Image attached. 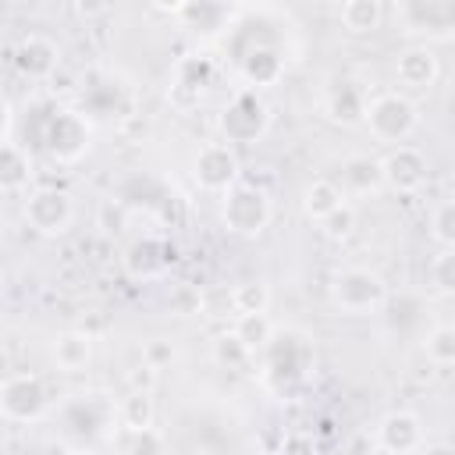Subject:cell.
<instances>
[{
	"label": "cell",
	"mask_w": 455,
	"mask_h": 455,
	"mask_svg": "<svg viewBox=\"0 0 455 455\" xmlns=\"http://www.w3.org/2000/svg\"><path fill=\"white\" fill-rule=\"evenodd\" d=\"M377 451H391V455H405V451H419L427 448V430L423 419L409 409H395L377 423V437H373Z\"/></svg>",
	"instance_id": "obj_8"
},
{
	"label": "cell",
	"mask_w": 455,
	"mask_h": 455,
	"mask_svg": "<svg viewBox=\"0 0 455 455\" xmlns=\"http://www.w3.org/2000/svg\"><path fill=\"white\" fill-rule=\"evenodd\" d=\"M32 178V160L25 146L0 142V192H21Z\"/></svg>",
	"instance_id": "obj_13"
},
{
	"label": "cell",
	"mask_w": 455,
	"mask_h": 455,
	"mask_svg": "<svg viewBox=\"0 0 455 455\" xmlns=\"http://www.w3.org/2000/svg\"><path fill=\"white\" fill-rule=\"evenodd\" d=\"M235 313H267L270 309V288L263 281H242L231 288Z\"/></svg>",
	"instance_id": "obj_22"
},
{
	"label": "cell",
	"mask_w": 455,
	"mask_h": 455,
	"mask_svg": "<svg viewBox=\"0 0 455 455\" xmlns=\"http://www.w3.org/2000/svg\"><path fill=\"white\" fill-rule=\"evenodd\" d=\"M384 21V4L380 0H341V25L352 36H370Z\"/></svg>",
	"instance_id": "obj_15"
},
{
	"label": "cell",
	"mask_w": 455,
	"mask_h": 455,
	"mask_svg": "<svg viewBox=\"0 0 455 455\" xmlns=\"http://www.w3.org/2000/svg\"><path fill=\"white\" fill-rule=\"evenodd\" d=\"M25 220L36 235H46V238H57L71 228L75 220V203L64 188H32L25 196Z\"/></svg>",
	"instance_id": "obj_4"
},
{
	"label": "cell",
	"mask_w": 455,
	"mask_h": 455,
	"mask_svg": "<svg viewBox=\"0 0 455 455\" xmlns=\"http://www.w3.org/2000/svg\"><path fill=\"white\" fill-rule=\"evenodd\" d=\"M395 78L402 89L409 92H419V89H430L437 78H441V60L430 46H409L398 53L395 60Z\"/></svg>",
	"instance_id": "obj_9"
},
{
	"label": "cell",
	"mask_w": 455,
	"mask_h": 455,
	"mask_svg": "<svg viewBox=\"0 0 455 455\" xmlns=\"http://www.w3.org/2000/svg\"><path fill=\"white\" fill-rule=\"evenodd\" d=\"M192 178L203 192H224L242 178V164L231 142H206L192 160Z\"/></svg>",
	"instance_id": "obj_7"
},
{
	"label": "cell",
	"mask_w": 455,
	"mask_h": 455,
	"mask_svg": "<svg viewBox=\"0 0 455 455\" xmlns=\"http://www.w3.org/2000/svg\"><path fill=\"white\" fill-rule=\"evenodd\" d=\"M427 284L437 295H451L455 291V245H441L437 256L427 267Z\"/></svg>",
	"instance_id": "obj_21"
},
{
	"label": "cell",
	"mask_w": 455,
	"mask_h": 455,
	"mask_svg": "<svg viewBox=\"0 0 455 455\" xmlns=\"http://www.w3.org/2000/svg\"><path fill=\"white\" fill-rule=\"evenodd\" d=\"M174 359V345L167 341V338H153V341H146V348H142V363H149V366H167Z\"/></svg>",
	"instance_id": "obj_28"
},
{
	"label": "cell",
	"mask_w": 455,
	"mask_h": 455,
	"mask_svg": "<svg viewBox=\"0 0 455 455\" xmlns=\"http://www.w3.org/2000/svg\"><path fill=\"white\" fill-rule=\"evenodd\" d=\"M380 4H384V0H380Z\"/></svg>",
	"instance_id": "obj_32"
},
{
	"label": "cell",
	"mask_w": 455,
	"mask_h": 455,
	"mask_svg": "<svg viewBox=\"0 0 455 455\" xmlns=\"http://www.w3.org/2000/svg\"><path fill=\"white\" fill-rule=\"evenodd\" d=\"M11 128H14V110H11L7 96H0V142H7Z\"/></svg>",
	"instance_id": "obj_30"
},
{
	"label": "cell",
	"mask_w": 455,
	"mask_h": 455,
	"mask_svg": "<svg viewBox=\"0 0 455 455\" xmlns=\"http://www.w3.org/2000/svg\"><path fill=\"white\" fill-rule=\"evenodd\" d=\"M331 302L341 313H373L387 302V284L370 267H341L331 277Z\"/></svg>",
	"instance_id": "obj_3"
},
{
	"label": "cell",
	"mask_w": 455,
	"mask_h": 455,
	"mask_svg": "<svg viewBox=\"0 0 455 455\" xmlns=\"http://www.w3.org/2000/svg\"><path fill=\"white\" fill-rule=\"evenodd\" d=\"M341 181L355 192V196H370V192H377L384 181H380V164L373 160V156H363V153H355V156H348L345 164H341Z\"/></svg>",
	"instance_id": "obj_16"
},
{
	"label": "cell",
	"mask_w": 455,
	"mask_h": 455,
	"mask_svg": "<svg viewBox=\"0 0 455 455\" xmlns=\"http://www.w3.org/2000/svg\"><path fill=\"white\" fill-rule=\"evenodd\" d=\"M210 352H213V359H217L220 366H228V370L245 366V363L252 359V352H249V348H245L231 331H228V334H220V338L213 341V348H210Z\"/></svg>",
	"instance_id": "obj_25"
},
{
	"label": "cell",
	"mask_w": 455,
	"mask_h": 455,
	"mask_svg": "<svg viewBox=\"0 0 455 455\" xmlns=\"http://www.w3.org/2000/svg\"><path fill=\"white\" fill-rule=\"evenodd\" d=\"M423 355L430 366H451L455 363V327L451 323H434L423 334Z\"/></svg>",
	"instance_id": "obj_18"
},
{
	"label": "cell",
	"mask_w": 455,
	"mask_h": 455,
	"mask_svg": "<svg viewBox=\"0 0 455 455\" xmlns=\"http://www.w3.org/2000/svg\"><path fill=\"white\" fill-rule=\"evenodd\" d=\"M380 181L391 188V192H402V196H412L427 185V174H430V164L423 156V149L409 146V142H398L391 146L380 160Z\"/></svg>",
	"instance_id": "obj_6"
},
{
	"label": "cell",
	"mask_w": 455,
	"mask_h": 455,
	"mask_svg": "<svg viewBox=\"0 0 455 455\" xmlns=\"http://www.w3.org/2000/svg\"><path fill=\"white\" fill-rule=\"evenodd\" d=\"M363 124L377 142L398 146L409 142V135L419 128V107L405 92H377L363 107Z\"/></svg>",
	"instance_id": "obj_1"
},
{
	"label": "cell",
	"mask_w": 455,
	"mask_h": 455,
	"mask_svg": "<svg viewBox=\"0 0 455 455\" xmlns=\"http://www.w3.org/2000/svg\"><path fill=\"white\" fill-rule=\"evenodd\" d=\"M341 199H345V192H341L334 181H327V178H313V181L302 188V213H306L309 220L320 224Z\"/></svg>",
	"instance_id": "obj_17"
},
{
	"label": "cell",
	"mask_w": 455,
	"mask_h": 455,
	"mask_svg": "<svg viewBox=\"0 0 455 455\" xmlns=\"http://www.w3.org/2000/svg\"><path fill=\"white\" fill-rule=\"evenodd\" d=\"M167 309H171L174 316H196V313L203 309L199 288H192V284H178V288H171V295H167Z\"/></svg>",
	"instance_id": "obj_27"
},
{
	"label": "cell",
	"mask_w": 455,
	"mask_h": 455,
	"mask_svg": "<svg viewBox=\"0 0 455 455\" xmlns=\"http://www.w3.org/2000/svg\"><path fill=\"white\" fill-rule=\"evenodd\" d=\"M363 107H366V100H363V92H359L352 82H341V89H334V92L327 96V114H331L334 121H341V124L363 121Z\"/></svg>",
	"instance_id": "obj_19"
},
{
	"label": "cell",
	"mask_w": 455,
	"mask_h": 455,
	"mask_svg": "<svg viewBox=\"0 0 455 455\" xmlns=\"http://www.w3.org/2000/svg\"><path fill=\"white\" fill-rule=\"evenodd\" d=\"M430 238L437 245H455V199H441L430 210Z\"/></svg>",
	"instance_id": "obj_24"
},
{
	"label": "cell",
	"mask_w": 455,
	"mask_h": 455,
	"mask_svg": "<svg viewBox=\"0 0 455 455\" xmlns=\"http://www.w3.org/2000/svg\"><path fill=\"white\" fill-rule=\"evenodd\" d=\"M128 384L139 387V391H153V384H156V366H149V363L135 366V370L128 373Z\"/></svg>",
	"instance_id": "obj_29"
},
{
	"label": "cell",
	"mask_w": 455,
	"mask_h": 455,
	"mask_svg": "<svg viewBox=\"0 0 455 455\" xmlns=\"http://www.w3.org/2000/svg\"><path fill=\"white\" fill-rule=\"evenodd\" d=\"M238 124H245V128H242V142H252L256 135H263V128H267V107H263V100H256V92H238V96L224 107L220 128H224L228 142H231V135L238 132Z\"/></svg>",
	"instance_id": "obj_10"
},
{
	"label": "cell",
	"mask_w": 455,
	"mask_h": 455,
	"mask_svg": "<svg viewBox=\"0 0 455 455\" xmlns=\"http://www.w3.org/2000/svg\"><path fill=\"white\" fill-rule=\"evenodd\" d=\"M57 60H60V50H57V43H53L50 36H43V32H28V36L18 43V50H14V64H18V71L28 75V78H46V75H53Z\"/></svg>",
	"instance_id": "obj_11"
},
{
	"label": "cell",
	"mask_w": 455,
	"mask_h": 455,
	"mask_svg": "<svg viewBox=\"0 0 455 455\" xmlns=\"http://www.w3.org/2000/svg\"><path fill=\"white\" fill-rule=\"evenodd\" d=\"M231 334L256 355L270 345L274 338V320L267 313H235V323H231Z\"/></svg>",
	"instance_id": "obj_14"
},
{
	"label": "cell",
	"mask_w": 455,
	"mask_h": 455,
	"mask_svg": "<svg viewBox=\"0 0 455 455\" xmlns=\"http://www.w3.org/2000/svg\"><path fill=\"white\" fill-rule=\"evenodd\" d=\"M124 434L117 437V448L121 451H164L167 448V437L149 423V427H121Z\"/></svg>",
	"instance_id": "obj_23"
},
{
	"label": "cell",
	"mask_w": 455,
	"mask_h": 455,
	"mask_svg": "<svg viewBox=\"0 0 455 455\" xmlns=\"http://www.w3.org/2000/svg\"><path fill=\"white\" fill-rule=\"evenodd\" d=\"M220 220L231 235L238 238H256L267 231L270 224V199L259 185H249V181H235L231 188L220 192Z\"/></svg>",
	"instance_id": "obj_2"
},
{
	"label": "cell",
	"mask_w": 455,
	"mask_h": 455,
	"mask_svg": "<svg viewBox=\"0 0 455 455\" xmlns=\"http://www.w3.org/2000/svg\"><path fill=\"white\" fill-rule=\"evenodd\" d=\"M50 405L46 384L39 373H14L0 384V412L14 423H36Z\"/></svg>",
	"instance_id": "obj_5"
},
{
	"label": "cell",
	"mask_w": 455,
	"mask_h": 455,
	"mask_svg": "<svg viewBox=\"0 0 455 455\" xmlns=\"http://www.w3.org/2000/svg\"><path fill=\"white\" fill-rule=\"evenodd\" d=\"M75 11L82 18H100L107 11V0H75Z\"/></svg>",
	"instance_id": "obj_31"
},
{
	"label": "cell",
	"mask_w": 455,
	"mask_h": 455,
	"mask_svg": "<svg viewBox=\"0 0 455 455\" xmlns=\"http://www.w3.org/2000/svg\"><path fill=\"white\" fill-rule=\"evenodd\" d=\"M320 228H323V235L327 238H334V242H341V238H348L352 235V228H355V210H352V203H338L323 220H320Z\"/></svg>",
	"instance_id": "obj_26"
},
{
	"label": "cell",
	"mask_w": 455,
	"mask_h": 455,
	"mask_svg": "<svg viewBox=\"0 0 455 455\" xmlns=\"http://www.w3.org/2000/svg\"><path fill=\"white\" fill-rule=\"evenodd\" d=\"M53 363L64 370V373H78V370H85L89 366V359H92V338L85 334V331H60L57 338H53Z\"/></svg>",
	"instance_id": "obj_12"
},
{
	"label": "cell",
	"mask_w": 455,
	"mask_h": 455,
	"mask_svg": "<svg viewBox=\"0 0 455 455\" xmlns=\"http://www.w3.org/2000/svg\"><path fill=\"white\" fill-rule=\"evenodd\" d=\"M117 416H121V427H149L153 416H156L153 391H139V387H132L128 398L117 405Z\"/></svg>",
	"instance_id": "obj_20"
}]
</instances>
